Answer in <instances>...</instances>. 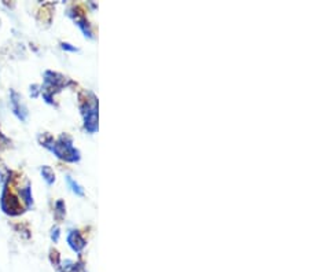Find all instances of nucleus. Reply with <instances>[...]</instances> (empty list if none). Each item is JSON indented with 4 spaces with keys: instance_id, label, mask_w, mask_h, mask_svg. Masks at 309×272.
Segmentation results:
<instances>
[{
    "instance_id": "20e7f679",
    "label": "nucleus",
    "mask_w": 309,
    "mask_h": 272,
    "mask_svg": "<svg viewBox=\"0 0 309 272\" xmlns=\"http://www.w3.org/2000/svg\"><path fill=\"white\" fill-rule=\"evenodd\" d=\"M0 205H2V209L5 210V213L7 214H18L20 213V203L17 201V198L9 197L6 190L3 191V195H2V201H0Z\"/></svg>"
},
{
    "instance_id": "f03ea898",
    "label": "nucleus",
    "mask_w": 309,
    "mask_h": 272,
    "mask_svg": "<svg viewBox=\"0 0 309 272\" xmlns=\"http://www.w3.org/2000/svg\"><path fill=\"white\" fill-rule=\"evenodd\" d=\"M81 110L84 114V127L90 134H95L98 131V109H96V105L90 106L88 103H84Z\"/></svg>"
},
{
    "instance_id": "1a4fd4ad",
    "label": "nucleus",
    "mask_w": 309,
    "mask_h": 272,
    "mask_svg": "<svg viewBox=\"0 0 309 272\" xmlns=\"http://www.w3.org/2000/svg\"><path fill=\"white\" fill-rule=\"evenodd\" d=\"M66 181H68V184H69L70 190L75 192L76 195H79V197H84V188L77 183L76 180H73L70 176H66Z\"/></svg>"
},
{
    "instance_id": "0eeeda50",
    "label": "nucleus",
    "mask_w": 309,
    "mask_h": 272,
    "mask_svg": "<svg viewBox=\"0 0 309 272\" xmlns=\"http://www.w3.org/2000/svg\"><path fill=\"white\" fill-rule=\"evenodd\" d=\"M73 20H75V22L77 24V27L83 31L84 36H86V38L92 39V32H91V28L90 25H88V22H87L86 18H83V17H73Z\"/></svg>"
},
{
    "instance_id": "f257e3e1",
    "label": "nucleus",
    "mask_w": 309,
    "mask_h": 272,
    "mask_svg": "<svg viewBox=\"0 0 309 272\" xmlns=\"http://www.w3.org/2000/svg\"><path fill=\"white\" fill-rule=\"evenodd\" d=\"M43 146L47 147L50 151H53L61 160L68 161V162H77L80 160V151L73 147V142L69 136L62 135L61 138L55 142L50 138L48 140H43Z\"/></svg>"
},
{
    "instance_id": "9b49d317",
    "label": "nucleus",
    "mask_w": 309,
    "mask_h": 272,
    "mask_svg": "<svg viewBox=\"0 0 309 272\" xmlns=\"http://www.w3.org/2000/svg\"><path fill=\"white\" fill-rule=\"evenodd\" d=\"M55 209H57V216H58L59 219H61V217H64L65 212H66L64 201H57V203H55Z\"/></svg>"
},
{
    "instance_id": "39448f33",
    "label": "nucleus",
    "mask_w": 309,
    "mask_h": 272,
    "mask_svg": "<svg viewBox=\"0 0 309 272\" xmlns=\"http://www.w3.org/2000/svg\"><path fill=\"white\" fill-rule=\"evenodd\" d=\"M68 243L72 247V250L76 251V253H80L84 247H86V239L81 236V234L79 231H70L69 235H68Z\"/></svg>"
},
{
    "instance_id": "6e6552de",
    "label": "nucleus",
    "mask_w": 309,
    "mask_h": 272,
    "mask_svg": "<svg viewBox=\"0 0 309 272\" xmlns=\"http://www.w3.org/2000/svg\"><path fill=\"white\" fill-rule=\"evenodd\" d=\"M40 172H42V176H43V179L46 180V183H47L48 186L54 184V181H55V175H54L53 169H51L50 166H47V165L42 166Z\"/></svg>"
},
{
    "instance_id": "7ed1b4c3",
    "label": "nucleus",
    "mask_w": 309,
    "mask_h": 272,
    "mask_svg": "<svg viewBox=\"0 0 309 272\" xmlns=\"http://www.w3.org/2000/svg\"><path fill=\"white\" fill-rule=\"evenodd\" d=\"M11 109L16 114L17 117L20 118L21 121H27L28 118V109L27 106L22 103L21 96L17 94L16 91H11Z\"/></svg>"
},
{
    "instance_id": "9d476101",
    "label": "nucleus",
    "mask_w": 309,
    "mask_h": 272,
    "mask_svg": "<svg viewBox=\"0 0 309 272\" xmlns=\"http://www.w3.org/2000/svg\"><path fill=\"white\" fill-rule=\"evenodd\" d=\"M20 194H21V197L24 198V201L27 202L28 208H31V206H32V203H33L32 190H31V186L28 184L27 187L21 188V190H20Z\"/></svg>"
},
{
    "instance_id": "f8f14e48",
    "label": "nucleus",
    "mask_w": 309,
    "mask_h": 272,
    "mask_svg": "<svg viewBox=\"0 0 309 272\" xmlns=\"http://www.w3.org/2000/svg\"><path fill=\"white\" fill-rule=\"evenodd\" d=\"M59 234H61V232H59L58 227H54L53 231H51V239H53L54 242H58Z\"/></svg>"
},
{
    "instance_id": "423d86ee",
    "label": "nucleus",
    "mask_w": 309,
    "mask_h": 272,
    "mask_svg": "<svg viewBox=\"0 0 309 272\" xmlns=\"http://www.w3.org/2000/svg\"><path fill=\"white\" fill-rule=\"evenodd\" d=\"M44 81H46V87H48L50 90H53V88H61V87L64 86L65 77L58 75V73H54L51 70H48V72L44 73Z\"/></svg>"
},
{
    "instance_id": "ddd939ff",
    "label": "nucleus",
    "mask_w": 309,
    "mask_h": 272,
    "mask_svg": "<svg viewBox=\"0 0 309 272\" xmlns=\"http://www.w3.org/2000/svg\"><path fill=\"white\" fill-rule=\"evenodd\" d=\"M61 47H62V50H65V51H72V53H76V51H77V48L73 47V46L69 43H62L61 44Z\"/></svg>"
}]
</instances>
